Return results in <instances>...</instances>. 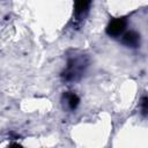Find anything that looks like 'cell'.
I'll return each instance as SVG.
<instances>
[{"label":"cell","instance_id":"1","mask_svg":"<svg viewBox=\"0 0 148 148\" xmlns=\"http://www.w3.org/2000/svg\"><path fill=\"white\" fill-rule=\"evenodd\" d=\"M88 66V60L86 56L80 54L75 57H71L67 60V66L65 71L61 73V77L64 81H77L83 75L86 67Z\"/></svg>","mask_w":148,"mask_h":148},{"label":"cell","instance_id":"2","mask_svg":"<svg viewBox=\"0 0 148 148\" xmlns=\"http://www.w3.org/2000/svg\"><path fill=\"white\" fill-rule=\"evenodd\" d=\"M126 18L125 17H117L110 21V23L106 27V34L111 37H118L120 36L125 29H126Z\"/></svg>","mask_w":148,"mask_h":148},{"label":"cell","instance_id":"3","mask_svg":"<svg viewBox=\"0 0 148 148\" xmlns=\"http://www.w3.org/2000/svg\"><path fill=\"white\" fill-rule=\"evenodd\" d=\"M90 1H76L74 3V20L76 22H81L88 14Z\"/></svg>","mask_w":148,"mask_h":148},{"label":"cell","instance_id":"4","mask_svg":"<svg viewBox=\"0 0 148 148\" xmlns=\"http://www.w3.org/2000/svg\"><path fill=\"white\" fill-rule=\"evenodd\" d=\"M121 43L127 47L135 49L140 45V35L135 31H127L123 35Z\"/></svg>","mask_w":148,"mask_h":148},{"label":"cell","instance_id":"5","mask_svg":"<svg viewBox=\"0 0 148 148\" xmlns=\"http://www.w3.org/2000/svg\"><path fill=\"white\" fill-rule=\"evenodd\" d=\"M64 98L66 99V102H67V104H68V106H69L71 110L76 109V106H77L79 103H80V98L77 97V95L74 94V92H72V91L65 92V94H64Z\"/></svg>","mask_w":148,"mask_h":148},{"label":"cell","instance_id":"6","mask_svg":"<svg viewBox=\"0 0 148 148\" xmlns=\"http://www.w3.org/2000/svg\"><path fill=\"white\" fill-rule=\"evenodd\" d=\"M141 110L143 113L148 114V97H142L141 98Z\"/></svg>","mask_w":148,"mask_h":148},{"label":"cell","instance_id":"7","mask_svg":"<svg viewBox=\"0 0 148 148\" xmlns=\"http://www.w3.org/2000/svg\"><path fill=\"white\" fill-rule=\"evenodd\" d=\"M8 148H23L21 145H18V143H13V145H10Z\"/></svg>","mask_w":148,"mask_h":148}]
</instances>
